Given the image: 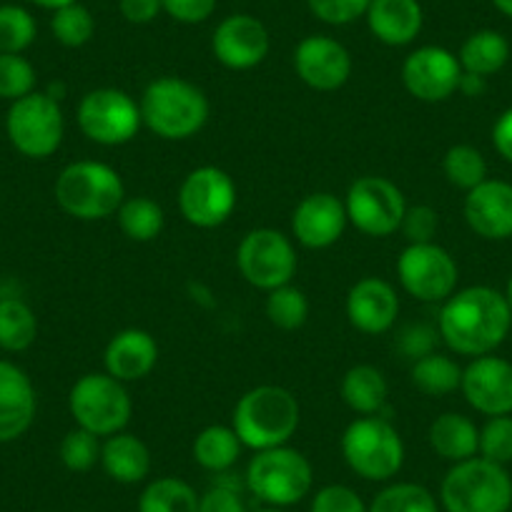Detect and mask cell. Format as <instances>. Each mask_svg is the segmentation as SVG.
<instances>
[{"instance_id":"obj_48","label":"cell","mask_w":512,"mask_h":512,"mask_svg":"<svg viewBox=\"0 0 512 512\" xmlns=\"http://www.w3.org/2000/svg\"><path fill=\"white\" fill-rule=\"evenodd\" d=\"M118 11L128 23L146 26V23L156 21L164 6H161V0H118Z\"/></svg>"},{"instance_id":"obj_51","label":"cell","mask_w":512,"mask_h":512,"mask_svg":"<svg viewBox=\"0 0 512 512\" xmlns=\"http://www.w3.org/2000/svg\"><path fill=\"white\" fill-rule=\"evenodd\" d=\"M31 3L38 8H46V11H58V8L71 6V3H76V0H31Z\"/></svg>"},{"instance_id":"obj_42","label":"cell","mask_w":512,"mask_h":512,"mask_svg":"<svg viewBox=\"0 0 512 512\" xmlns=\"http://www.w3.org/2000/svg\"><path fill=\"white\" fill-rule=\"evenodd\" d=\"M477 455L495 465L507 467L512 462V415L487 417L485 425L480 427V445Z\"/></svg>"},{"instance_id":"obj_31","label":"cell","mask_w":512,"mask_h":512,"mask_svg":"<svg viewBox=\"0 0 512 512\" xmlns=\"http://www.w3.org/2000/svg\"><path fill=\"white\" fill-rule=\"evenodd\" d=\"M412 384L427 397H445L460 390L462 367L452 357L432 352L412 362Z\"/></svg>"},{"instance_id":"obj_35","label":"cell","mask_w":512,"mask_h":512,"mask_svg":"<svg viewBox=\"0 0 512 512\" xmlns=\"http://www.w3.org/2000/svg\"><path fill=\"white\" fill-rule=\"evenodd\" d=\"M442 171L455 189L472 191L487 179V161L475 146L457 144L447 149L445 159H442Z\"/></svg>"},{"instance_id":"obj_7","label":"cell","mask_w":512,"mask_h":512,"mask_svg":"<svg viewBox=\"0 0 512 512\" xmlns=\"http://www.w3.org/2000/svg\"><path fill=\"white\" fill-rule=\"evenodd\" d=\"M246 490L267 507H292L314 487L312 462L294 447L256 452L244 472Z\"/></svg>"},{"instance_id":"obj_34","label":"cell","mask_w":512,"mask_h":512,"mask_svg":"<svg viewBox=\"0 0 512 512\" xmlns=\"http://www.w3.org/2000/svg\"><path fill=\"white\" fill-rule=\"evenodd\" d=\"M369 512H440V502L417 482H392L369 502Z\"/></svg>"},{"instance_id":"obj_15","label":"cell","mask_w":512,"mask_h":512,"mask_svg":"<svg viewBox=\"0 0 512 512\" xmlns=\"http://www.w3.org/2000/svg\"><path fill=\"white\" fill-rule=\"evenodd\" d=\"M462 66L452 51L442 46H422L402 63V83L417 101L442 103L457 93Z\"/></svg>"},{"instance_id":"obj_10","label":"cell","mask_w":512,"mask_h":512,"mask_svg":"<svg viewBox=\"0 0 512 512\" xmlns=\"http://www.w3.org/2000/svg\"><path fill=\"white\" fill-rule=\"evenodd\" d=\"M78 128L98 146H123L141 131V108L121 88H96L78 103Z\"/></svg>"},{"instance_id":"obj_2","label":"cell","mask_w":512,"mask_h":512,"mask_svg":"<svg viewBox=\"0 0 512 512\" xmlns=\"http://www.w3.org/2000/svg\"><path fill=\"white\" fill-rule=\"evenodd\" d=\"M302 410L297 397L279 384H259L239 397L231 427L241 445L254 452L287 445L299 430Z\"/></svg>"},{"instance_id":"obj_23","label":"cell","mask_w":512,"mask_h":512,"mask_svg":"<svg viewBox=\"0 0 512 512\" xmlns=\"http://www.w3.org/2000/svg\"><path fill=\"white\" fill-rule=\"evenodd\" d=\"M156 362H159V344L146 329L136 327L113 334L103 352L106 372L123 384L146 379L154 372Z\"/></svg>"},{"instance_id":"obj_46","label":"cell","mask_w":512,"mask_h":512,"mask_svg":"<svg viewBox=\"0 0 512 512\" xmlns=\"http://www.w3.org/2000/svg\"><path fill=\"white\" fill-rule=\"evenodd\" d=\"M437 329L427 327V324H407L405 329L397 337V347L412 359L427 357V354L435 352V342H437Z\"/></svg>"},{"instance_id":"obj_16","label":"cell","mask_w":512,"mask_h":512,"mask_svg":"<svg viewBox=\"0 0 512 512\" xmlns=\"http://www.w3.org/2000/svg\"><path fill=\"white\" fill-rule=\"evenodd\" d=\"M460 392L480 415H512V362L495 354L475 357L462 367Z\"/></svg>"},{"instance_id":"obj_22","label":"cell","mask_w":512,"mask_h":512,"mask_svg":"<svg viewBox=\"0 0 512 512\" xmlns=\"http://www.w3.org/2000/svg\"><path fill=\"white\" fill-rule=\"evenodd\" d=\"M38 400L31 377L18 364L0 359V445L16 442L31 430Z\"/></svg>"},{"instance_id":"obj_32","label":"cell","mask_w":512,"mask_h":512,"mask_svg":"<svg viewBox=\"0 0 512 512\" xmlns=\"http://www.w3.org/2000/svg\"><path fill=\"white\" fill-rule=\"evenodd\" d=\"M139 512H199V495L181 477H156L139 497Z\"/></svg>"},{"instance_id":"obj_37","label":"cell","mask_w":512,"mask_h":512,"mask_svg":"<svg viewBox=\"0 0 512 512\" xmlns=\"http://www.w3.org/2000/svg\"><path fill=\"white\" fill-rule=\"evenodd\" d=\"M51 33L61 46L66 48H81L96 33V18L81 3H71V6H63L58 11H53L51 18Z\"/></svg>"},{"instance_id":"obj_19","label":"cell","mask_w":512,"mask_h":512,"mask_svg":"<svg viewBox=\"0 0 512 512\" xmlns=\"http://www.w3.org/2000/svg\"><path fill=\"white\" fill-rule=\"evenodd\" d=\"M344 201L329 191L304 196L292 214V236L304 249H329L347 229Z\"/></svg>"},{"instance_id":"obj_12","label":"cell","mask_w":512,"mask_h":512,"mask_svg":"<svg viewBox=\"0 0 512 512\" xmlns=\"http://www.w3.org/2000/svg\"><path fill=\"white\" fill-rule=\"evenodd\" d=\"M349 224L364 236L384 239L400 231L407 199L397 184L384 176H359L344 199Z\"/></svg>"},{"instance_id":"obj_25","label":"cell","mask_w":512,"mask_h":512,"mask_svg":"<svg viewBox=\"0 0 512 512\" xmlns=\"http://www.w3.org/2000/svg\"><path fill=\"white\" fill-rule=\"evenodd\" d=\"M108 477L121 485L144 482L151 472V450L141 437L131 432H116L101 442V462Z\"/></svg>"},{"instance_id":"obj_27","label":"cell","mask_w":512,"mask_h":512,"mask_svg":"<svg viewBox=\"0 0 512 512\" xmlns=\"http://www.w3.org/2000/svg\"><path fill=\"white\" fill-rule=\"evenodd\" d=\"M390 397V384L382 369L372 364H354L342 377V400L357 415H382Z\"/></svg>"},{"instance_id":"obj_3","label":"cell","mask_w":512,"mask_h":512,"mask_svg":"<svg viewBox=\"0 0 512 512\" xmlns=\"http://www.w3.org/2000/svg\"><path fill=\"white\" fill-rule=\"evenodd\" d=\"M141 121L164 141H186L209 121V98L196 83L161 76L141 93Z\"/></svg>"},{"instance_id":"obj_41","label":"cell","mask_w":512,"mask_h":512,"mask_svg":"<svg viewBox=\"0 0 512 512\" xmlns=\"http://www.w3.org/2000/svg\"><path fill=\"white\" fill-rule=\"evenodd\" d=\"M36 91V68L21 53H0V98L18 101Z\"/></svg>"},{"instance_id":"obj_47","label":"cell","mask_w":512,"mask_h":512,"mask_svg":"<svg viewBox=\"0 0 512 512\" xmlns=\"http://www.w3.org/2000/svg\"><path fill=\"white\" fill-rule=\"evenodd\" d=\"M161 6L174 21L196 26V23H204L214 16L216 0H161Z\"/></svg>"},{"instance_id":"obj_52","label":"cell","mask_w":512,"mask_h":512,"mask_svg":"<svg viewBox=\"0 0 512 512\" xmlns=\"http://www.w3.org/2000/svg\"><path fill=\"white\" fill-rule=\"evenodd\" d=\"M492 6H495L502 16L512 18V0H492Z\"/></svg>"},{"instance_id":"obj_28","label":"cell","mask_w":512,"mask_h":512,"mask_svg":"<svg viewBox=\"0 0 512 512\" xmlns=\"http://www.w3.org/2000/svg\"><path fill=\"white\" fill-rule=\"evenodd\" d=\"M462 71L475 73V76L490 78L500 73L510 61V43L502 33L497 31H475L467 36V41L460 46L457 53Z\"/></svg>"},{"instance_id":"obj_53","label":"cell","mask_w":512,"mask_h":512,"mask_svg":"<svg viewBox=\"0 0 512 512\" xmlns=\"http://www.w3.org/2000/svg\"><path fill=\"white\" fill-rule=\"evenodd\" d=\"M502 294H505L507 304H510V309H512V277L507 279V289H505V292H502Z\"/></svg>"},{"instance_id":"obj_18","label":"cell","mask_w":512,"mask_h":512,"mask_svg":"<svg viewBox=\"0 0 512 512\" xmlns=\"http://www.w3.org/2000/svg\"><path fill=\"white\" fill-rule=\"evenodd\" d=\"M294 71L314 91H337L352 76V56L329 36H307L294 48Z\"/></svg>"},{"instance_id":"obj_21","label":"cell","mask_w":512,"mask_h":512,"mask_svg":"<svg viewBox=\"0 0 512 512\" xmlns=\"http://www.w3.org/2000/svg\"><path fill=\"white\" fill-rule=\"evenodd\" d=\"M465 221L477 236L487 241L512 239V184L485 179L480 186L467 191Z\"/></svg>"},{"instance_id":"obj_4","label":"cell","mask_w":512,"mask_h":512,"mask_svg":"<svg viewBox=\"0 0 512 512\" xmlns=\"http://www.w3.org/2000/svg\"><path fill=\"white\" fill-rule=\"evenodd\" d=\"M56 204L81 221H101L118 211L126 199V186L116 169L101 161H73L58 174Z\"/></svg>"},{"instance_id":"obj_45","label":"cell","mask_w":512,"mask_h":512,"mask_svg":"<svg viewBox=\"0 0 512 512\" xmlns=\"http://www.w3.org/2000/svg\"><path fill=\"white\" fill-rule=\"evenodd\" d=\"M437 229H440V216H437V211L432 206H407L400 231L405 234V239L410 244H430V241H435Z\"/></svg>"},{"instance_id":"obj_9","label":"cell","mask_w":512,"mask_h":512,"mask_svg":"<svg viewBox=\"0 0 512 512\" xmlns=\"http://www.w3.org/2000/svg\"><path fill=\"white\" fill-rule=\"evenodd\" d=\"M6 134L13 149L26 159H48L61 149L66 136L61 103L41 91L18 98L8 108Z\"/></svg>"},{"instance_id":"obj_44","label":"cell","mask_w":512,"mask_h":512,"mask_svg":"<svg viewBox=\"0 0 512 512\" xmlns=\"http://www.w3.org/2000/svg\"><path fill=\"white\" fill-rule=\"evenodd\" d=\"M369 3L372 0H307L312 16L329 26H349L357 18L367 16Z\"/></svg>"},{"instance_id":"obj_26","label":"cell","mask_w":512,"mask_h":512,"mask_svg":"<svg viewBox=\"0 0 512 512\" xmlns=\"http://www.w3.org/2000/svg\"><path fill=\"white\" fill-rule=\"evenodd\" d=\"M432 452L447 462H462L477 457V445H480V427L470 417L460 412H445L437 417L427 432Z\"/></svg>"},{"instance_id":"obj_29","label":"cell","mask_w":512,"mask_h":512,"mask_svg":"<svg viewBox=\"0 0 512 512\" xmlns=\"http://www.w3.org/2000/svg\"><path fill=\"white\" fill-rule=\"evenodd\" d=\"M241 450H244V445H241V440L236 437L234 427L224 425L204 427V430L194 437V445H191L194 462L201 470L211 472V475L231 470V467L239 462Z\"/></svg>"},{"instance_id":"obj_49","label":"cell","mask_w":512,"mask_h":512,"mask_svg":"<svg viewBox=\"0 0 512 512\" xmlns=\"http://www.w3.org/2000/svg\"><path fill=\"white\" fill-rule=\"evenodd\" d=\"M492 146L507 164H512V108L502 111L492 126Z\"/></svg>"},{"instance_id":"obj_24","label":"cell","mask_w":512,"mask_h":512,"mask_svg":"<svg viewBox=\"0 0 512 512\" xmlns=\"http://www.w3.org/2000/svg\"><path fill=\"white\" fill-rule=\"evenodd\" d=\"M369 33L384 46H410L422 31L420 0H372L367 8Z\"/></svg>"},{"instance_id":"obj_8","label":"cell","mask_w":512,"mask_h":512,"mask_svg":"<svg viewBox=\"0 0 512 512\" xmlns=\"http://www.w3.org/2000/svg\"><path fill=\"white\" fill-rule=\"evenodd\" d=\"M68 410L76 427H83L106 440L126 430L134 402L126 384L118 382L116 377L108 372H88L78 377L68 392Z\"/></svg>"},{"instance_id":"obj_54","label":"cell","mask_w":512,"mask_h":512,"mask_svg":"<svg viewBox=\"0 0 512 512\" xmlns=\"http://www.w3.org/2000/svg\"><path fill=\"white\" fill-rule=\"evenodd\" d=\"M254 512H289V510H287V507H267V505H264L262 510H254Z\"/></svg>"},{"instance_id":"obj_14","label":"cell","mask_w":512,"mask_h":512,"mask_svg":"<svg viewBox=\"0 0 512 512\" xmlns=\"http://www.w3.org/2000/svg\"><path fill=\"white\" fill-rule=\"evenodd\" d=\"M236 184L219 166H199L179 189V211L196 229H216L226 224L236 209Z\"/></svg>"},{"instance_id":"obj_6","label":"cell","mask_w":512,"mask_h":512,"mask_svg":"<svg viewBox=\"0 0 512 512\" xmlns=\"http://www.w3.org/2000/svg\"><path fill=\"white\" fill-rule=\"evenodd\" d=\"M342 457L362 480L390 482L405 465V440L390 417H357L342 435Z\"/></svg>"},{"instance_id":"obj_1","label":"cell","mask_w":512,"mask_h":512,"mask_svg":"<svg viewBox=\"0 0 512 512\" xmlns=\"http://www.w3.org/2000/svg\"><path fill=\"white\" fill-rule=\"evenodd\" d=\"M512 329V309L505 294L492 287H467L442 302L437 334L462 357L492 354Z\"/></svg>"},{"instance_id":"obj_36","label":"cell","mask_w":512,"mask_h":512,"mask_svg":"<svg viewBox=\"0 0 512 512\" xmlns=\"http://www.w3.org/2000/svg\"><path fill=\"white\" fill-rule=\"evenodd\" d=\"M267 319L277 329L294 332L302 329L309 319V299L299 287L284 284V287L267 292V304H264Z\"/></svg>"},{"instance_id":"obj_50","label":"cell","mask_w":512,"mask_h":512,"mask_svg":"<svg viewBox=\"0 0 512 512\" xmlns=\"http://www.w3.org/2000/svg\"><path fill=\"white\" fill-rule=\"evenodd\" d=\"M457 91H460L462 96H467V98H480L482 93L487 91V78L462 71V78H460V86H457Z\"/></svg>"},{"instance_id":"obj_33","label":"cell","mask_w":512,"mask_h":512,"mask_svg":"<svg viewBox=\"0 0 512 512\" xmlns=\"http://www.w3.org/2000/svg\"><path fill=\"white\" fill-rule=\"evenodd\" d=\"M118 226H121L123 236L131 241H154L156 236L164 231L166 216L161 204H156L149 196H131V199H123V204L116 211Z\"/></svg>"},{"instance_id":"obj_38","label":"cell","mask_w":512,"mask_h":512,"mask_svg":"<svg viewBox=\"0 0 512 512\" xmlns=\"http://www.w3.org/2000/svg\"><path fill=\"white\" fill-rule=\"evenodd\" d=\"M38 36L36 18L21 6H0V53H23Z\"/></svg>"},{"instance_id":"obj_5","label":"cell","mask_w":512,"mask_h":512,"mask_svg":"<svg viewBox=\"0 0 512 512\" xmlns=\"http://www.w3.org/2000/svg\"><path fill=\"white\" fill-rule=\"evenodd\" d=\"M440 507L445 512H510V472L480 455L455 462L442 477Z\"/></svg>"},{"instance_id":"obj_20","label":"cell","mask_w":512,"mask_h":512,"mask_svg":"<svg viewBox=\"0 0 512 512\" xmlns=\"http://www.w3.org/2000/svg\"><path fill=\"white\" fill-rule=\"evenodd\" d=\"M347 319L357 332L384 334L395 327L400 317V297L390 282L379 277H364L352 284L347 294Z\"/></svg>"},{"instance_id":"obj_11","label":"cell","mask_w":512,"mask_h":512,"mask_svg":"<svg viewBox=\"0 0 512 512\" xmlns=\"http://www.w3.org/2000/svg\"><path fill=\"white\" fill-rule=\"evenodd\" d=\"M236 267L251 287L272 292L292 284L297 272V249L284 231L269 226L251 229L236 249Z\"/></svg>"},{"instance_id":"obj_40","label":"cell","mask_w":512,"mask_h":512,"mask_svg":"<svg viewBox=\"0 0 512 512\" xmlns=\"http://www.w3.org/2000/svg\"><path fill=\"white\" fill-rule=\"evenodd\" d=\"M58 455H61V462L66 470L71 472L93 470V467L101 462V437L83 430V427H73V430L66 432V437L61 440Z\"/></svg>"},{"instance_id":"obj_13","label":"cell","mask_w":512,"mask_h":512,"mask_svg":"<svg viewBox=\"0 0 512 512\" xmlns=\"http://www.w3.org/2000/svg\"><path fill=\"white\" fill-rule=\"evenodd\" d=\"M397 279L402 289L417 302L437 304L452 297L460 279V269L445 246L435 244H407L397 259Z\"/></svg>"},{"instance_id":"obj_43","label":"cell","mask_w":512,"mask_h":512,"mask_svg":"<svg viewBox=\"0 0 512 512\" xmlns=\"http://www.w3.org/2000/svg\"><path fill=\"white\" fill-rule=\"evenodd\" d=\"M309 512H369V505L352 487L324 485L314 492Z\"/></svg>"},{"instance_id":"obj_39","label":"cell","mask_w":512,"mask_h":512,"mask_svg":"<svg viewBox=\"0 0 512 512\" xmlns=\"http://www.w3.org/2000/svg\"><path fill=\"white\" fill-rule=\"evenodd\" d=\"M246 480L231 470L214 475V482L199 495V512H246Z\"/></svg>"},{"instance_id":"obj_30","label":"cell","mask_w":512,"mask_h":512,"mask_svg":"<svg viewBox=\"0 0 512 512\" xmlns=\"http://www.w3.org/2000/svg\"><path fill=\"white\" fill-rule=\"evenodd\" d=\"M38 337V317L18 297H0V349L3 352H26Z\"/></svg>"},{"instance_id":"obj_17","label":"cell","mask_w":512,"mask_h":512,"mask_svg":"<svg viewBox=\"0 0 512 512\" xmlns=\"http://www.w3.org/2000/svg\"><path fill=\"white\" fill-rule=\"evenodd\" d=\"M211 51L229 71H249L269 56V31L259 18L236 13L216 26Z\"/></svg>"}]
</instances>
